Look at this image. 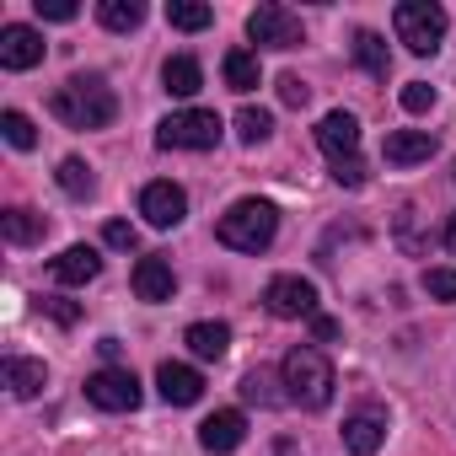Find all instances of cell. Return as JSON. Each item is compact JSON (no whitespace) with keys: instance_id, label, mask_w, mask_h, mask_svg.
<instances>
[{"instance_id":"cell-1","label":"cell","mask_w":456,"mask_h":456,"mask_svg":"<svg viewBox=\"0 0 456 456\" xmlns=\"http://www.w3.org/2000/svg\"><path fill=\"white\" fill-rule=\"evenodd\" d=\"M49 113L65 124V129H108L118 118V97L102 76H70L54 97H49Z\"/></svg>"},{"instance_id":"cell-2","label":"cell","mask_w":456,"mask_h":456,"mask_svg":"<svg viewBox=\"0 0 456 456\" xmlns=\"http://www.w3.org/2000/svg\"><path fill=\"white\" fill-rule=\"evenodd\" d=\"M280 381H285V397H290L296 408H306V413L328 408V403H333V387H338L333 360H328L317 344H296V349L280 360Z\"/></svg>"},{"instance_id":"cell-3","label":"cell","mask_w":456,"mask_h":456,"mask_svg":"<svg viewBox=\"0 0 456 456\" xmlns=\"http://www.w3.org/2000/svg\"><path fill=\"white\" fill-rule=\"evenodd\" d=\"M215 237H220V248H232V253H264L280 237V209L269 199H237L232 209L220 215Z\"/></svg>"},{"instance_id":"cell-4","label":"cell","mask_w":456,"mask_h":456,"mask_svg":"<svg viewBox=\"0 0 456 456\" xmlns=\"http://www.w3.org/2000/svg\"><path fill=\"white\" fill-rule=\"evenodd\" d=\"M392 28H397V44L424 60V54H435L445 44L451 17H445V6H435V0H403V6L392 12Z\"/></svg>"},{"instance_id":"cell-5","label":"cell","mask_w":456,"mask_h":456,"mask_svg":"<svg viewBox=\"0 0 456 456\" xmlns=\"http://www.w3.org/2000/svg\"><path fill=\"white\" fill-rule=\"evenodd\" d=\"M220 134H225V124L209 108H183V113H167L156 124V145L161 151H215Z\"/></svg>"},{"instance_id":"cell-6","label":"cell","mask_w":456,"mask_h":456,"mask_svg":"<svg viewBox=\"0 0 456 456\" xmlns=\"http://www.w3.org/2000/svg\"><path fill=\"white\" fill-rule=\"evenodd\" d=\"M140 397L145 392H140V381H134L129 365H102V370L86 376V403L102 408V413H134Z\"/></svg>"},{"instance_id":"cell-7","label":"cell","mask_w":456,"mask_h":456,"mask_svg":"<svg viewBox=\"0 0 456 456\" xmlns=\"http://www.w3.org/2000/svg\"><path fill=\"white\" fill-rule=\"evenodd\" d=\"M264 306H269V317H280V322H296V317H317V285L312 280H301V274H274L269 280V290H264Z\"/></svg>"},{"instance_id":"cell-8","label":"cell","mask_w":456,"mask_h":456,"mask_svg":"<svg viewBox=\"0 0 456 456\" xmlns=\"http://www.w3.org/2000/svg\"><path fill=\"white\" fill-rule=\"evenodd\" d=\"M140 215H145V225H156V232H172V225H183V215H188V188L172 183V177L145 183L140 188Z\"/></svg>"},{"instance_id":"cell-9","label":"cell","mask_w":456,"mask_h":456,"mask_svg":"<svg viewBox=\"0 0 456 456\" xmlns=\"http://www.w3.org/2000/svg\"><path fill=\"white\" fill-rule=\"evenodd\" d=\"M248 38L258 44V49H296L301 44V22L285 12V6H258L253 17H248Z\"/></svg>"},{"instance_id":"cell-10","label":"cell","mask_w":456,"mask_h":456,"mask_svg":"<svg viewBox=\"0 0 456 456\" xmlns=\"http://www.w3.org/2000/svg\"><path fill=\"white\" fill-rule=\"evenodd\" d=\"M317 145H322L328 161H354V156H360V118L344 113V108L322 113V124H317Z\"/></svg>"},{"instance_id":"cell-11","label":"cell","mask_w":456,"mask_h":456,"mask_svg":"<svg viewBox=\"0 0 456 456\" xmlns=\"http://www.w3.org/2000/svg\"><path fill=\"white\" fill-rule=\"evenodd\" d=\"M242 440H248V413H242V408H220V413H209V419L199 424V445H204L209 456H232Z\"/></svg>"},{"instance_id":"cell-12","label":"cell","mask_w":456,"mask_h":456,"mask_svg":"<svg viewBox=\"0 0 456 456\" xmlns=\"http://www.w3.org/2000/svg\"><path fill=\"white\" fill-rule=\"evenodd\" d=\"M33 65H44V33L22 22L0 28V70H33Z\"/></svg>"},{"instance_id":"cell-13","label":"cell","mask_w":456,"mask_h":456,"mask_svg":"<svg viewBox=\"0 0 456 456\" xmlns=\"http://www.w3.org/2000/svg\"><path fill=\"white\" fill-rule=\"evenodd\" d=\"M129 285H134V296L140 301H151V306H161V301H172V290H177V274H172V264L167 258H140L134 264V274H129Z\"/></svg>"},{"instance_id":"cell-14","label":"cell","mask_w":456,"mask_h":456,"mask_svg":"<svg viewBox=\"0 0 456 456\" xmlns=\"http://www.w3.org/2000/svg\"><path fill=\"white\" fill-rule=\"evenodd\" d=\"M156 392H161V403H172V408H188V403H199V397H204V376H199L193 365H177V360H167V365L156 370Z\"/></svg>"},{"instance_id":"cell-15","label":"cell","mask_w":456,"mask_h":456,"mask_svg":"<svg viewBox=\"0 0 456 456\" xmlns=\"http://www.w3.org/2000/svg\"><path fill=\"white\" fill-rule=\"evenodd\" d=\"M435 134L429 129H392L387 134V145H381V156H387V167H419V161H429L435 156Z\"/></svg>"},{"instance_id":"cell-16","label":"cell","mask_w":456,"mask_h":456,"mask_svg":"<svg viewBox=\"0 0 456 456\" xmlns=\"http://www.w3.org/2000/svg\"><path fill=\"white\" fill-rule=\"evenodd\" d=\"M49 274H54L60 285H92V280L102 274V258H97V248L76 242V248H65V253L49 264Z\"/></svg>"},{"instance_id":"cell-17","label":"cell","mask_w":456,"mask_h":456,"mask_svg":"<svg viewBox=\"0 0 456 456\" xmlns=\"http://www.w3.org/2000/svg\"><path fill=\"white\" fill-rule=\"evenodd\" d=\"M387 440V419L381 413H349L344 419V451L349 456H376Z\"/></svg>"},{"instance_id":"cell-18","label":"cell","mask_w":456,"mask_h":456,"mask_svg":"<svg viewBox=\"0 0 456 456\" xmlns=\"http://www.w3.org/2000/svg\"><path fill=\"white\" fill-rule=\"evenodd\" d=\"M0 376H6V387H12V397H38L44 387H49V365L44 360H22V354H6V365H0Z\"/></svg>"},{"instance_id":"cell-19","label":"cell","mask_w":456,"mask_h":456,"mask_svg":"<svg viewBox=\"0 0 456 456\" xmlns=\"http://www.w3.org/2000/svg\"><path fill=\"white\" fill-rule=\"evenodd\" d=\"M44 232H49V220L38 209H28V204H17V209L0 215V237H6L12 248H33V242H44Z\"/></svg>"},{"instance_id":"cell-20","label":"cell","mask_w":456,"mask_h":456,"mask_svg":"<svg viewBox=\"0 0 456 456\" xmlns=\"http://www.w3.org/2000/svg\"><path fill=\"white\" fill-rule=\"evenodd\" d=\"M183 344L199 354V360H225V349H232V328L225 322H193L183 333Z\"/></svg>"},{"instance_id":"cell-21","label":"cell","mask_w":456,"mask_h":456,"mask_svg":"<svg viewBox=\"0 0 456 456\" xmlns=\"http://www.w3.org/2000/svg\"><path fill=\"white\" fill-rule=\"evenodd\" d=\"M161 86H167L172 97H193V92L204 86V70H199V60H193V54H172V60L161 65Z\"/></svg>"},{"instance_id":"cell-22","label":"cell","mask_w":456,"mask_h":456,"mask_svg":"<svg viewBox=\"0 0 456 456\" xmlns=\"http://www.w3.org/2000/svg\"><path fill=\"white\" fill-rule=\"evenodd\" d=\"M220 76H225V86L232 92H253L258 81H264V70H258V54L253 49H232L220 60Z\"/></svg>"},{"instance_id":"cell-23","label":"cell","mask_w":456,"mask_h":456,"mask_svg":"<svg viewBox=\"0 0 456 456\" xmlns=\"http://www.w3.org/2000/svg\"><path fill=\"white\" fill-rule=\"evenodd\" d=\"M354 65L365 70V76H376V81H387V70H392V54H387V38L381 33H354Z\"/></svg>"},{"instance_id":"cell-24","label":"cell","mask_w":456,"mask_h":456,"mask_svg":"<svg viewBox=\"0 0 456 456\" xmlns=\"http://www.w3.org/2000/svg\"><path fill=\"white\" fill-rule=\"evenodd\" d=\"M97 17H102L108 33H134V28L145 22V6H140V0H102Z\"/></svg>"},{"instance_id":"cell-25","label":"cell","mask_w":456,"mask_h":456,"mask_svg":"<svg viewBox=\"0 0 456 456\" xmlns=\"http://www.w3.org/2000/svg\"><path fill=\"white\" fill-rule=\"evenodd\" d=\"M54 183H60L70 199H92V193H97V177H92V167H86L81 156H65L60 172H54Z\"/></svg>"},{"instance_id":"cell-26","label":"cell","mask_w":456,"mask_h":456,"mask_svg":"<svg viewBox=\"0 0 456 456\" xmlns=\"http://www.w3.org/2000/svg\"><path fill=\"white\" fill-rule=\"evenodd\" d=\"M167 22H172L177 33H204V28L215 22V12L199 6V0H167Z\"/></svg>"},{"instance_id":"cell-27","label":"cell","mask_w":456,"mask_h":456,"mask_svg":"<svg viewBox=\"0 0 456 456\" xmlns=\"http://www.w3.org/2000/svg\"><path fill=\"white\" fill-rule=\"evenodd\" d=\"M0 134H6V145H12V151H33V145H38L33 118H28V113H17V108L0 113Z\"/></svg>"},{"instance_id":"cell-28","label":"cell","mask_w":456,"mask_h":456,"mask_svg":"<svg viewBox=\"0 0 456 456\" xmlns=\"http://www.w3.org/2000/svg\"><path fill=\"white\" fill-rule=\"evenodd\" d=\"M269 134H274V118H269L264 108H242V113H237V140H242V145H264Z\"/></svg>"},{"instance_id":"cell-29","label":"cell","mask_w":456,"mask_h":456,"mask_svg":"<svg viewBox=\"0 0 456 456\" xmlns=\"http://www.w3.org/2000/svg\"><path fill=\"white\" fill-rule=\"evenodd\" d=\"M397 102H403V113H429V108H435V86H429V81H408V86L397 92Z\"/></svg>"},{"instance_id":"cell-30","label":"cell","mask_w":456,"mask_h":456,"mask_svg":"<svg viewBox=\"0 0 456 456\" xmlns=\"http://www.w3.org/2000/svg\"><path fill=\"white\" fill-rule=\"evenodd\" d=\"M429 301H456V269H424Z\"/></svg>"},{"instance_id":"cell-31","label":"cell","mask_w":456,"mask_h":456,"mask_svg":"<svg viewBox=\"0 0 456 456\" xmlns=\"http://www.w3.org/2000/svg\"><path fill=\"white\" fill-rule=\"evenodd\" d=\"M33 12L44 17V22H76V0H33Z\"/></svg>"},{"instance_id":"cell-32","label":"cell","mask_w":456,"mask_h":456,"mask_svg":"<svg viewBox=\"0 0 456 456\" xmlns=\"http://www.w3.org/2000/svg\"><path fill=\"white\" fill-rule=\"evenodd\" d=\"M38 312H49L60 328H76V322H81V306H70V301H60V296H44V301H38Z\"/></svg>"},{"instance_id":"cell-33","label":"cell","mask_w":456,"mask_h":456,"mask_svg":"<svg viewBox=\"0 0 456 456\" xmlns=\"http://www.w3.org/2000/svg\"><path fill=\"white\" fill-rule=\"evenodd\" d=\"M333 183L338 188H365V161L354 156V161H333Z\"/></svg>"},{"instance_id":"cell-34","label":"cell","mask_w":456,"mask_h":456,"mask_svg":"<svg viewBox=\"0 0 456 456\" xmlns=\"http://www.w3.org/2000/svg\"><path fill=\"white\" fill-rule=\"evenodd\" d=\"M280 97H285L290 108H306V97H312V86H306L301 76H280Z\"/></svg>"},{"instance_id":"cell-35","label":"cell","mask_w":456,"mask_h":456,"mask_svg":"<svg viewBox=\"0 0 456 456\" xmlns=\"http://www.w3.org/2000/svg\"><path fill=\"white\" fill-rule=\"evenodd\" d=\"M242 397H248V403H274V392H269V376H264V370H253V376L242 381Z\"/></svg>"},{"instance_id":"cell-36","label":"cell","mask_w":456,"mask_h":456,"mask_svg":"<svg viewBox=\"0 0 456 456\" xmlns=\"http://www.w3.org/2000/svg\"><path fill=\"white\" fill-rule=\"evenodd\" d=\"M102 242H108V248H134V225H129V220H108Z\"/></svg>"},{"instance_id":"cell-37","label":"cell","mask_w":456,"mask_h":456,"mask_svg":"<svg viewBox=\"0 0 456 456\" xmlns=\"http://www.w3.org/2000/svg\"><path fill=\"white\" fill-rule=\"evenodd\" d=\"M312 338H317V344H333V338H338V322L317 312V317H312Z\"/></svg>"},{"instance_id":"cell-38","label":"cell","mask_w":456,"mask_h":456,"mask_svg":"<svg viewBox=\"0 0 456 456\" xmlns=\"http://www.w3.org/2000/svg\"><path fill=\"white\" fill-rule=\"evenodd\" d=\"M97 349H102V360H108V365H118V354H124V344H118V338H102Z\"/></svg>"},{"instance_id":"cell-39","label":"cell","mask_w":456,"mask_h":456,"mask_svg":"<svg viewBox=\"0 0 456 456\" xmlns=\"http://www.w3.org/2000/svg\"><path fill=\"white\" fill-rule=\"evenodd\" d=\"M445 248H451V253H456V215H451V220H445Z\"/></svg>"},{"instance_id":"cell-40","label":"cell","mask_w":456,"mask_h":456,"mask_svg":"<svg viewBox=\"0 0 456 456\" xmlns=\"http://www.w3.org/2000/svg\"><path fill=\"white\" fill-rule=\"evenodd\" d=\"M274 456H296V445H290V440H280V451H274Z\"/></svg>"}]
</instances>
